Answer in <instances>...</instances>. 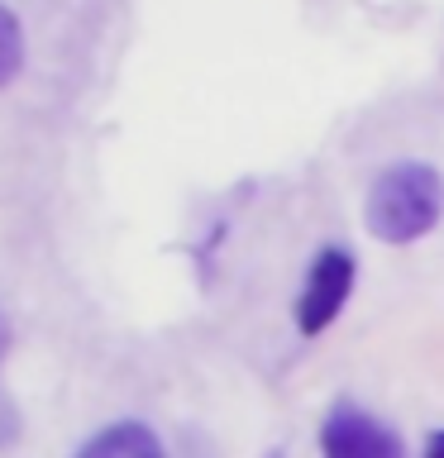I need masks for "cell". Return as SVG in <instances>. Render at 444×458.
I'll use <instances>...</instances> for the list:
<instances>
[{
  "mask_svg": "<svg viewBox=\"0 0 444 458\" xmlns=\"http://www.w3.org/2000/svg\"><path fill=\"white\" fill-rule=\"evenodd\" d=\"M368 234L378 243H415L444 220V177L430 163H392L368 186Z\"/></svg>",
  "mask_w": 444,
  "mask_h": 458,
  "instance_id": "obj_1",
  "label": "cell"
},
{
  "mask_svg": "<svg viewBox=\"0 0 444 458\" xmlns=\"http://www.w3.org/2000/svg\"><path fill=\"white\" fill-rule=\"evenodd\" d=\"M354 277H358L354 253H344V249H320L315 253V263L306 272V286H301V301H296L301 335L315 339V335H325V329L335 325V315L344 310V301H349V292H354Z\"/></svg>",
  "mask_w": 444,
  "mask_h": 458,
  "instance_id": "obj_2",
  "label": "cell"
},
{
  "mask_svg": "<svg viewBox=\"0 0 444 458\" xmlns=\"http://www.w3.org/2000/svg\"><path fill=\"white\" fill-rule=\"evenodd\" d=\"M320 454L325 458H406L401 435L382 425L378 415L358 406H335L320 425Z\"/></svg>",
  "mask_w": 444,
  "mask_h": 458,
  "instance_id": "obj_3",
  "label": "cell"
},
{
  "mask_svg": "<svg viewBox=\"0 0 444 458\" xmlns=\"http://www.w3.org/2000/svg\"><path fill=\"white\" fill-rule=\"evenodd\" d=\"M77 458H167V454H163V439L149 425L120 420V425H106L100 435L86 439L77 449Z\"/></svg>",
  "mask_w": 444,
  "mask_h": 458,
  "instance_id": "obj_4",
  "label": "cell"
},
{
  "mask_svg": "<svg viewBox=\"0 0 444 458\" xmlns=\"http://www.w3.org/2000/svg\"><path fill=\"white\" fill-rule=\"evenodd\" d=\"M24 72V29L10 5H0V91Z\"/></svg>",
  "mask_w": 444,
  "mask_h": 458,
  "instance_id": "obj_5",
  "label": "cell"
},
{
  "mask_svg": "<svg viewBox=\"0 0 444 458\" xmlns=\"http://www.w3.org/2000/svg\"><path fill=\"white\" fill-rule=\"evenodd\" d=\"M14 439H20V415H14L10 396H0V454H5Z\"/></svg>",
  "mask_w": 444,
  "mask_h": 458,
  "instance_id": "obj_6",
  "label": "cell"
},
{
  "mask_svg": "<svg viewBox=\"0 0 444 458\" xmlns=\"http://www.w3.org/2000/svg\"><path fill=\"white\" fill-rule=\"evenodd\" d=\"M10 344H14V325H10L5 306H0V368H5V358H10Z\"/></svg>",
  "mask_w": 444,
  "mask_h": 458,
  "instance_id": "obj_7",
  "label": "cell"
},
{
  "mask_svg": "<svg viewBox=\"0 0 444 458\" xmlns=\"http://www.w3.org/2000/svg\"><path fill=\"white\" fill-rule=\"evenodd\" d=\"M421 458H444V429H435V435L425 439V454Z\"/></svg>",
  "mask_w": 444,
  "mask_h": 458,
  "instance_id": "obj_8",
  "label": "cell"
}]
</instances>
